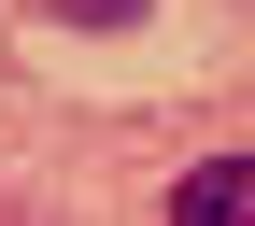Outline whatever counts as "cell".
<instances>
[{"mask_svg": "<svg viewBox=\"0 0 255 226\" xmlns=\"http://www.w3.org/2000/svg\"><path fill=\"white\" fill-rule=\"evenodd\" d=\"M170 226H255V155H199L170 184Z\"/></svg>", "mask_w": 255, "mask_h": 226, "instance_id": "obj_1", "label": "cell"}]
</instances>
